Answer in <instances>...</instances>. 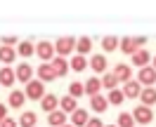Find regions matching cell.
Here are the masks:
<instances>
[{"label":"cell","mask_w":156,"mask_h":127,"mask_svg":"<svg viewBox=\"0 0 156 127\" xmlns=\"http://www.w3.org/2000/svg\"><path fill=\"white\" fill-rule=\"evenodd\" d=\"M99 89H102V80H99L97 75H92V78L85 82V94L92 99V97H97V94H99Z\"/></svg>","instance_id":"17"},{"label":"cell","mask_w":156,"mask_h":127,"mask_svg":"<svg viewBox=\"0 0 156 127\" xmlns=\"http://www.w3.org/2000/svg\"><path fill=\"white\" fill-rule=\"evenodd\" d=\"M36 120H38V115L33 111H24L21 118H19V125L21 127H36Z\"/></svg>","instance_id":"25"},{"label":"cell","mask_w":156,"mask_h":127,"mask_svg":"<svg viewBox=\"0 0 156 127\" xmlns=\"http://www.w3.org/2000/svg\"><path fill=\"white\" fill-rule=\"evenodd\" d=\"M24 101H26V94H24V92H19V89L10 92V106L12 108H21V106H24Z\"/></svg>","instance_id":"26"},{"label":"cell","mask_w":156,"mask_h":127,"mask_svg":"<svg viewBox=\"0 0 156 127\" xmlns=\"http://www.w3.org/2000/svg\"><path fill=\"white\" fill-rule=\"evenodd\" d=\"M85 127H104V122H102L99 118H90V122H88Z\"/></svg>","instance_id":"35"},{"label":"cell","mask_w":156,"mask_h":127,"mask_svg":"<svg viewBox=\"0 0 156 127\" xmlns=\"http://www.w3.org/2000/svg\"><path fill=\"white\" fill-rule=\"evenodd\" d=\"M76 108H78V104H76V99H73V97L59 99V111H64V113H73Z\"/></svg>","instance_id":"24"},{"label":"cell","mask_w":156,"mask_h":127,"mask_svg":"<svg viewBox=\"0 0 156 127\" xmlns=\"http://www.w3.org/2000/svg\"><path fill=\"white\" fill-rule=\"evenodd\" d=\"M83 94H85V85L83 82H71L69 85V97L78 99V97H83Z\"/></svg>","instance_id":"30"},{"label":"cell","mask_w":156,"mask_h":127,"mask_svg":"<svg viewBox=\"0 0 156 127\" xmlns=\"http://www.w3.org/2000/svg\"><path fill=\"white\" fill-rule=\"evenodd\" d=\"M24 94H26V99H36V101H40V99L48 94V92H45V82L31 80L29 85H26V89H24Z\"/></svg>","instance_id":"1"},{"label":"cell","mask_w":156,"mask_h":127,"mask_svg":"<svg viewBox=\"0 0 156 127\" xmlns=\"http://www.w3.org/2000/svg\"><path fill=\"white\" fill-rule=\"evenodd\" d=\"M36 54L43 59V64H48V61L55 59V45L48 42V40H40L38 45H36Z\"/></svg>","instance_id":"4"},{"label":"cell","mask_w":156,"mask_h":127,"mask_svg":"<svg viewBox=\"0 0 156 127\" xmlns=\"http://www.w3.org/2000/svg\"><path fill=\"white\" fill-rule=\"evenodd\" d=\"M104 127H118V125H104Z\"/></svg>","instance_id":"39"},{"label":"cell","mask_w":156,"mask_h":127,"mask_svg":"<svg viewBox=\"0 0 156 127\" xmlns=\"http://www.w3.org/2000/svg\"><path fill=\"white\" fill-rule=\"evenodd\" d=\"M71 69L76 71V73H83V71L88 69V59H85V57H80V54L71 57Z\"/></svg>","instance_id":"27"},{"label":"cell","mask_w":156,"mask_h":127,"mask_svg":"<svg viewBox=\"0 0 156 127\" xmlns=\"http://www.w3.org/2000/svg\"><path fill=\"white\" fill-rule=\"evenodd\" d=\"M62 127H73V125H62Z\"/></svg>","instance_id":"40"},{"label":"cell","mask_w":156,"mask_h":127,"mask_svg":"<svg viewBox=\"0 0 156 127\" xmlns=\"http://www.w3.org/2000/svg\"><path fill=\"white\" fill-rule=\"evenodd\" d=\"M90 49H92V40H90V38H78L76 40V52L80 54V57L90 54Z\"/></svg>","instance_id":"22"},{"label":"cell","mask_w":156,"mask_h":127,"mask_svg":"<svg viewBox=\"0 0 156 127\" xmlns=\"http://www.w3.org/2000/svg\"><path fill=\"white\" fill-rule=\"evenodd\" d=\"M107 66H109V61H107V57L104 54H95V57L90 59V69L95 71V73H107Z\"/></svg>","instance_id":"11"},{"label":"cell","mask_w":156,"mask_h":127,"mask_svg":"<svg viewBox=\"0 0 156 127\" xmlns=\"http://www.w3.org/2000/svg\"><path fill=\"white\" fill-rule=\"evenodd\" d=\"M73 49H76V38H59L57 42H55L57 57H69Z\"/></svg>","instance_id":"3"},{"label":"cell","mask_w":156,"mask_h":127,"mask_svg":"<svg viewBox=\"0 0 156 127\" xmlns=\"http://www.w3.org/2000/svg\"><path fill=\"white\" fill-rule=\"evenodd\" d=\"M14 73H17V80L26 82V85L33 80V78H31V75H33V69H31V64H26V61H21L19 66H17V71H14Z\"/></svg>","instance_id":"10"},{"label":"cell","mask_w":156,"mask_h":127,"mask_svg":"<svg viewBox=\"0 0 156 127\" xmlns=\"http://www.w3.org/2000/svg\"><path fill=\"white\" fill-rule=\"evenodd\" d=\"M33 52H36V45H33L31 40H21L19 45H17V54H19V57H31Z\"/></svg>","instance_id":"21"},{"label":"cell","mask_w":156,"mask_h":127,"mask_svg":"<svg viewBox=\"0 0 156 127\" xmlns=\"http://www.w3.org/2000/svg\"><path fill=\"white\" fill-rule=\"evenodd\" d=\"M142 89H144V87H142V85L133 78L130 82H126V85H123V94H126V99H140Z\"/></svg>","instance_id":"7"},{"label":"cell","mask_w":156,"mask_h":127,"mask_svg":"<svg viewBox=\"0 0 156 127\" xmlns=\"http://www.w3.org/2000/svg\"><path fill=\"white\" fill-rule=\"evenodd\" d=\"M111 73H114V75H116V80H118V82H123V85L133 80V69H130L128 64H116Z\"/></svg>","instance_id":"6"},{"label":"cell","mask_w":156,"mask_h":127,"mask_svg":"<svg viewBox=\"0 0 156 127\" xmlns=\"http://www.w3.org/2000/svg\"><path fill=\"white\" fill-rule=\"evenodd\" d=\"M14 45H17V38H14V35H5V38H2V47H14Z\"/></svg>","instance_id":"33"},{"label":"cell","mask_w":156,"mask_h":127,"mask_svg":"<svg viewBox=\"0 0 156 127\" xmlns=\"http://www.w3.org/2000/svg\"><path fill=\"white\" fill-rule=\"evenodd\" d=\"M130 113H133V118H135V122H140L142 127L149 125V122L154 120V113H151V108H149V106H142V104H140L135 111H130Z\"/></svg>","instance_id":"5"},{"label":"cell","mask_w":156,"mask_h":127,"mask_svg":"<svg viewBox=\"0 0 156 127\" xmlns=\"http://www.w3.org/2000/svg\"><path fill=\"white\" fill-rule=\"evenodd\" d=\"M71 122H73V127H85L90 122V115L85 108H76L73 113H71Z\"/></svg>","instance_id":"12"},{"label":"cell","mask_w":156,"mask_h":127,"mask_svg":"<svg viewBox=\"0 0 156 127\" xmlns=\"http://www.w3.org/2000/svg\"><path fill=\"white\" fill-rule=\"evenodd\" d=\"M17 125H19V122H17V120H12L10 115H7L5 120H2V122H0V127H17Z\"/></svg>","instance_id":"34"},{"label":"cell","mask_w":156,"mask_h":127,"mask_svg":"<svg viewBox=\"0 0 156 127\" xmlns=\"http://www.w3.org/2000/svg\"><path fill=\"white\" fill-rule=\"evenodd\" d=\"M55 78H57V75H55L52 64H40V66H38V80H40V82H52Z\"/></svg>","instance_id":"13"},{"label":"cell","mask_w":156,"mask_h":127,"mask_svg":"<svg viewBox=\"0 0 156 127\" xmlns=\"http://www.w3.org/2000/svg\"><path fill=\"white\" fill-rule=\"evenodd\" d=\"M5 118H7V106H5V104H0V122H2Z\"/></svg>","instance_id":"37"},{"label":"cell","mask_w":156,"mask_h":127,"mask_svg":"<svg viewBox=\"0 0 156 127\" xmlns=\"http://www.w3.org/2000/svg\"><path fill=\"white\" fill-rule=\"evenodd\" d=\"M137 82L142 87H154L156 85V69L154 66H144V69L137 71Z\"/></svg>","instance_id":"2"},{"label":"cell","mask_w":156,"mask_h":127,"mask_svg":"<svg viewBox=\"0 0 156 127\" xmlns=\"http://www.w3.org/2000/svg\"><path fill=\"white\" fill-rule=\"evenodd\" d=\"M133 40H135L137 49H144V45H147V38H144V35H140V38H133Z\"/></svg>","instance_id":"36"},{"label":"cell","mask_w":156,"mask_h":127,"mask_svg":"<svg viewBox=\"0 0 156 127\" xmlns=\"http://www.w3.org/2000/svg\"><path fill=\"white\" fill-rule=\"evenodd\" d=\"M90 108H92L95 113H104V111L109 108L107 97H104V94H97V97H92V99H90Z\"/></svg>","instance_id":"16"},{"label":"cell","mask_w":156,"mask_h":127,"mask_svg":"<svg viewBox=\"0 0 156 127\" xmlns=\"http://www.w3.org/2000/svg\"><path fill=\"white\" fill-rule=\"evenodd\" d=\"M118 42H121L118 38H114V35H107V38H102V49H104V52H114V49L118 47Z\"/></svg>","instance_id":"29"},{"label":"cell","mask_w":156,"mask_h":127,"mask_svg":"<svg viewBox=\"0 0 156 127\" xmlns=\"http://www.w3.org/2000/svg\"><path fill=\"white\" fill-rule=\"evenodd\" d=\"M133 64H135L137 69H144V66H151V54L147 52V49H137L135 54H133Z\"/></svg>","instance_id":"9"},{"label":"cell","mask_w":156,"mask_h":127,"mask_svg":"<svg viewBox=\"0 0 156 127\" xmlns=\"http://www.w3.org/2000/svg\"><path fill=\"white\" fill-rule=\"evenodd\" d=\"M14 80H17V73H14L10 66H2V69H0V85L12 87V85H14Z\"/></svg>","instance_id":"14"},{"label":"cell","mask_w":156,"mask_h":127,"mask_svg":"<svg viewBox=\"0 0 156 127\" xmlns=\"http://www.w3.org/2000/svg\"><path fill=\"white\" fill-rule=\"evenodd\" d=\"M118 47H121V52L128 54V57H133V54L137 52V45H135V40H133V38H123L121 42H118Z\"/></svg>","instance_id":"20"},{"label":"cell","mask_w":156,"mask_h":127,"mask_svg":"<svg viewBox=\"0 0 156 127\" xmlns=\"http://www.w3.org/2000/svg\"><path fill=\"white\" fill-rule=\"evenodd\" d=\"M116 85H118L116 75H114V73H104V78H102V87H107L109 92H111V89H116Z\"/></svg>","instance_id":"31"},{"label":"cell","mask_w":156,"mask_h":127,"mask_svg":"<svg viewBox=\"0 0 156 127\" xmlns=\"http://www.w3.org/2000/svg\"><path fill=\"white\" fill-rule=\"evenodd\" d=\"M14 59H17V52H14L12 47H0V61H2L5 66H7V64H12Z\"/></svg>","instance_id":"28"},{"label":"cell","mask_w":156,"mask_h":127,"mask_svg":"<svg viewBox=\"0 0 156 127\" xmlns=\"http://www.w3.org/2000/svg\"><path fill=\"white\" fill-rule=\"evenodd\" d=\"M151 66H154V69H156V57H151Z\"/></svg>","instance_id":"38"},{"label":"cell","mask_w":156,"mask_h":127,"mask_svg":"<svg viewBox=\"0 0 156 127\" xmlns=\"http://www.w3.org/2000/svg\"><path fill=\"white\" fill-rule=\"evenodd\" d=\"M40 108H43L45 113H55L59 108V97L57 94H45V97L40 99Z\"/></svg>","instance_id":"8"},{"label":"cell","mask_w":156,"mask_h":127,"mask_svg":"<svg viewBox=\"0 0 156 127\" xmlns=\"http://www.w3.org/2000/svg\"><path fill=\"white\" fill-rule=\"evenodd\" d=\"M48 122L52 127H62V125H66V113H64V111H55V113H50L48 115Z\"/></svg>","instance_id":"19"},{"label":"cell","mask_w":156,"mask_h":127,"mask_svg":"<svg viewBox=\"0 0 156 127\" xmlns=\"http://www.w3.org/2000/svg\"><path fill=\"white\" fill-rule=\"evenodd\" d=\"M50 64H52V69H55V75H57V78H59V75H66L69 69H71V66L66 64V59H64V57H55Z\"/></svg>","instance_id":"15"},{"label":"cell","mask_w":156,"mask_h":127,"mask_svg":"<svg viewBox=\"0 0 156 127\" xmlns=\"http://www.w3.org/2000/svg\"><path fill=\"white\" fill-rule=\"evenodd\" d=\"M118 127H135L133 113H121V115H118Z\"/></svg>","instance_id":"32"},{"label":"cell","mask_w":156,"mask_h":127,"mask_svg":"<svg viewBox=\"0 0 156 127\" xmlns=\"http://www.w3.org/2000/svg\"><path fill=\"white\" fill-rule=\"evenodd\" d=\"M107 101L109 104H114V106H121V104H123V101H126V94H123V89H111V92H109L107 94Z\"/></svg>","instance_id":"23"},{"label":"cell","mask_w":156,"mask_h":127,"mask_svg":"<svg viewBox=\"0 0 156 127\" xmlns=\"http://www.w3.org/2000/svg\"><path fill=\"white\" fill-rule=\"evenodd\" d=\"M140 101H142V106H154L156 104V87H144L142 89V94H140Z\"/></svg>","instance_id":"18"}]
</instances>
